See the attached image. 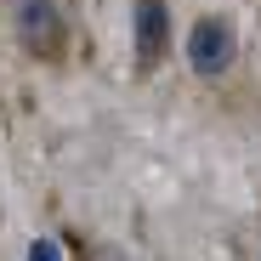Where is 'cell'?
<instances>
[{"mask_svg":"<svg viewBox=\"0 0 261 261\" xmlns=\"http://www.w3.org/2000/svg\"><path fill=\"white\" fill-rule=\"evenodd\" d=\"M6 23L17 34V46L40 63H57L68 46V23L57 12V0H6Z\"/></svg>","mask_w":261,"mask_h":261,"instance_id":"6da1fadb","label":"cell"},{"mask_svg":"<svg viewBox=\"0 0 261 261\" xmlns=\"http://www.w3.org/2000/svg\"><path fill=\"white\" fill-rule=\"evenodd\" d=\"M233 57H239V29H233V17L204 12V17L188 29V68H193L199 80H222V74L233 68Z\"/></svg>","mask_w":261,"mask_h":261,"instance_id":"7a4b0ae2","label":"cell"},{"mask_svg":"<svg viewBox=\"0 0 261 261\" xmlns=\"http://www.w3.org/2000/svg\"><path fill=\"white\" fill-rule=\"evenodd\" d=\"M130 46H137V68L153 74L170 51V17H165V0H137L130 6Z\"/></svg>","mask_w":261,"mask_h":261,"instance_id":"3957f363","label":"cell"}]
</instances>
